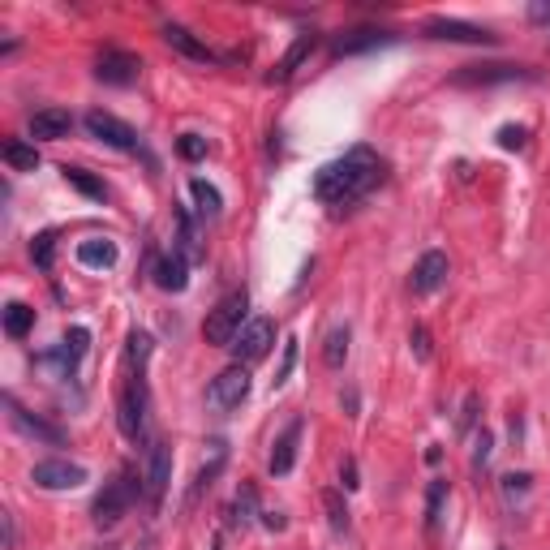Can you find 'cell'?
<instances>
[{
    "label": "cell",
    "mask_w": 550,
    "mask_h": 550,
    "mask_svg": "<svg viewBox=\"0 0 550 550\" xmlns=\"http://www.w3.org/2000/svg\"><path fill=\"white\" fill-rule=\"evenodd\" d=\"M409 344H413V353H417V361H430V331H426V327H413V336H409Z\"/></svg>",
    "instance_id": "obj_40"
},
{
    "label": "cell",
    "mask_w": 550,
    "mask_h": 550,
    "mask_svg": "<svg viewBox=\"0 0 550 550\" xmlns=\"http://www.w3.org/2000/svg\"><path fill=\"white\" fill-rule=\"evenodd\" d=\"M263 525H267V529H275V533H280V529L288 525V516H284V512H263Z\"/></svg>",
    "instance_id": "obj_44"
},
{
    "label": "cell",
    "mask_w": 550,
    "mask_h": 550,
    "mask_svg": "<svg viewBox=\"0 0 550 550\" xmlns=\"http://www.w3.org/2000/svg\"><path fill=\"white\" fill-rule=\"evenodd\" d=\"M379 155H374L370 147H353L349 155H340L336 164L318 168L314 177V198L318 202H331V207H349V202L366 198L374 185H379Z\"/></svg>",
    "instance_id": "obj_1"
},
{
    "label": "cell",
    "mask_w": 550,
    "mask_h": 550,
    "mask_svg": "<svg viewBox=\"0 0 550 550\" xmlns=\"http://www.w3.org/2000/svg\"><path fill=\"white\" fill-rule=\"evenodd\" d=\"M52 254H56V233L48 228V233H39L31 241V258H35V267L39 271H52Z\"/></svg>",
    "instance_id": "obj_33"
},
{
    "label": "cell",
    "mask_w": 550,
    "mask_h": 550,
    "mask_svg": "<svg viewBox=\"0 0 550 550\" xmlns=\"http://www.w3.org/2000/svg\"><path fill=\"white\" fill-rule=\"evenodd\" d=\"M117 241H108V237H91V241H82L78 245V263L82 267H91V271H108V267H117Z\"/></svg>",
    "instance_id": "obj_21"
},
{
    "label": "cell",
    "mask_w": 550,
    "mask_h": 550,
    "mask_svg": "<svg viewBox=\"0 0 550 550\" xmlns=\"http://www.w3.org/2000/svg\"><path fill=\"white\" fill-rule=\"evenodd\" d=\"M5 164L13 168V172H35L39 168V151L31 147V142H5Z\"/></svg>",
    "instance_id": "obj_26"
},
{
    "label": "cell",
    "mask_w": 550,
    "mask_h": 550,
    "mask_svg": "<svg viewBox=\"0 0 550 550\" xmlns=\"http://www.w3.org/2000/svg\"><path fill=\"white\" fill-rule=\"evenodd\" d=\"M86 344H91V331H86V327L65 331V340L48 353V361L56 366V374H74V370H78V361H82V353H86Z\"/></svg>",
    "instance_id": "obj_15"
},
{
    "label": "cell",
    "mask_w": 550,
    "mask_h": 550,
    "mask_svg": "<svg viewBox=\"0 0 550 550\" xmlns=\"http://www.w3.org/2000/svg\"><path fill=\"white\" fill-rule=\"evenodd\" d=\"M82 125H86V134L99 138L104 147H117V151H134L138 147V129L129 121H121V117H112V112H104V108H91L82 117Z\"/></svg>",
    "instance_id": "obj_7"
},
{
    "label": "cell",
    "mask_w": 550,
    "mask_h": 550,
    "mask_svg": "<svg viewBox=\"0 0 550 550\" xmlns=\"http://www.w3.org/2000/svg\"><path fill=\"white\" fill-rule=\"evenodd\" d=\"M323 508H327V525H331V533H340V538H344L353 520H349V508H344V495H340V490H323Z\"/></svg>",
    "instance_id": "obj_28"
},
{
    "label": "cell",
    "mask_w": 550,
    "mask_h": 550,
    "mask_svg": "<svg viewBox=\"0 0 550 550\" xmlns=\"http://www.w3.org/2000/svg\"><path fill=\"white\" fill-rule=\"evenodd\" d=\"M473 417H477V396L469 392V396H465V413H460V430H469Z\"/></svg>",
    "instance_id": "obj_42"
},
{
    "label": "cell",
    "mask_w": 550,
    "mask_h": 550,
    "mask_svg": "<svg viewBox=\"0 0 550 550\" xmlns=\"http://www.w3.org/2000/svg\"><path fill=\"white\" fill-rule=\"evenodd\" d=\"M293 366H297V340H288V344H284V361H280V370H275V387H284V383H288Z\"/></svg>",
    "instance_id": "obj_39"
},
{
    "label": "cell",
    "mask_w": 550,
    "mask_h": 550,
    "mask_svg": "<svg viewBox=\"0 0 550 550\" xmlns=\"http://www.w3.org/2000/svg\"><path fill=\"white\" fill-rule=\"evenodd\" d=\"M215 447V452H211V460H207V465H202L198 469V477H194V486H190V503L202 495V490H207L211 482H215V477H220V469H224V460H228V447L224 443H211Z\"/></svg>",
    "instance_id": "obj_25"
},
{
    "label": "cell",
    "mask_w": 550,
    "mask_h": 550,
    "mask_svg": "<svg viewBox=\"0 0 550 550\" xmlns=\"http://www.w3.org/2000/svg\"><path fill=\"white\" fill-rule=\"evenodd\" d=\"M155 284L164 288V293H185V284H190V258L185 254H164L155 263Z\"/></svg>",
    "instance_id": "obj_20"
},
{
    "label": "cell",
    "mask_w": 550,
    "mask_h": 550,
    "mask_svg": "<svg viewBox=\"0 0 550 550\" xmlns=\"http://www.w3.org/2000/svg\"><path fill=\"white\" fill-rule=\"evenodd\" d=\"M177 254H185V258H198V228H194V220H190V211H177Z\"/></svg>",
    "instance_id": "obj_32"
},
{
    "label": "cell",
    "mask_w": 550,
    "mask_h": 550,
    "mask_svg": "<svg viewBox=\"0 0 550 550\" xmlns=\"http://www.w3.org/2000/svg\"><path fill=\"white\" fill-rule=\"evenodd\" d=\"M447 275H452V263H447V254L443 250H430L417 258V267L409 275V288L417 297H430V293H439V288L447 284Z\"/></svg>",
    "instance_id": "obj_10"
},
{
    "label": "cell",
    "mask_w": 550,
    "mask_h": 550,
    "mask_svg": "<svg viewBox=\"0 0 550 550\" xmlns=\"http://www.w3.org/2000/svg\"><path fill=\"white\" fill-rule=\"evenodd\" d=\"M250 396V366H228V370H220L211 379V387H207V404L211 409H220V413H233V409H241V400Z\"/></svg>",
    "instance_id": "obj_5"
},
{
    "label": "cell",
    "mask_w": 550,
    "mask_h": 550,
    "mask_svg": "<svg viewBox=\"0 0 550 550\" xmlns=\"http://www.w3.org/2000/svg\"><path fill=\"white\" fill-rule=\"evenodd\" d=\"M190 194H194V202H198V215H202V220H215V215L224 211V198H220V190H215L211 181L194 177V181H190Z\"/></svg>",
    "instance_id": "obj_24"
},
{
    "label": "cell",
    "mask_w": 550,
    "mask_h": 550,
    "mask_svg": "<svg viewBox=\"0 0 550 550\" xmlns=\"http://www.w3.org/2000/svg\"><path fill=\"white\" fill-rule=\"evenodd\" d=\"M250 297H245V288H237V293H228L215 301V310L207 314V323H202V336H207V344H215V349H228V344L237 340V331L250 323Z\"/></svg>",
    "instance_id": "obj_3"
},
{
    "label": "cell",
    "mask_w": 550,
    "mask_h": 550,
    "mask_svg": "<svg viewBox=\"0 0 550 550\" xmlns=\"http://www.w3.org/2000/svg\"><path fill=\"white\" fill-rule=\"evenodd\" d=\"M314 48H318V35H301V39L293 43V48L284 52V61H280V65H275L271 74H267V82H288V78H293L301 65H306V56H310Z\"/></svg>",
    "instance_id": "obj_22"
},
{
    "label": "cell",
    "mask_w": 550,
    "mask_h": 550,
    "mask_svg": "<svg viewBox=\"0 0 550 550\" xmlns=\"http://www.w3.org/2000/svg\"><path fill=\"white\" fill-rule=\"evenodd\" d=\"M5 409H9V422L18 426L22 434H31V439H39V443H52V447H61V443H65V430H61V426L43 422V417H31V413H26L13 396H5Z\"/></svg>",
    "instance_id": "obj_13"
},
{
    "label": "cell",
    "mask_w": 550,
    "mask_h": 550,
    "mask_svg": "<svg viewBox=\"0 0 550 550\" xmlns=\"http://www.w3.org/2000/svg\"><path fill=\"white\" fill-rule=\"evenodd\" d=\"M69 129H74V117H69L65 108H39L31 117L35 142H61V138H69Z\"/></svg>",
    "instance_id": "obj_17"
},
{
    "label": "cell",
    "mask_w": 550,
    "mask_h": 550,
    "mask_svg": "<svg viewBox=\"0 0 550 550\" xmlns=\"http://www.w3.org/2000/svg\"><path fill=\"white\" fill-rule=\"evenodd\" d=\"M525 138H529L525 125H503L499 129V147L503 151H520V147H525Z\"/></svg>",
    "instance_id": "obj_37"
},
{
    "label": "cell",
    "mask_w": 550,
    "mask_h": 550,
    "mask_svg": "<svg viewBox=\"0 0 550 550\" xmlns=\"http://www.w3.org/2000/svg\"><path fill=\"white\" fill-rule=\"evenodd\" d=\"M65 181L74 185V190H82L86 198H95V202H104V198H108V185L99 181V177H91L86 168H65Z\"/></svg>",
    "instance_id": "obj_30"
},
{
    "label": "cell",
    "mask_w": 550,
    "mask_h": 550,
    "mask_svg": "<svg viewBox=\"0 0 550 550\" xmlns=\"http://www.w3.org/2000/svg\"><path fill=\"white\" fill-rule=\"evenodd\" d=\"M117 426L129 443H142L151 434V392H147V383H142V374H134V379L125 383L121 404H117Z\"/></svg>",
    "instance_id": "obj_4"
},
{
    "label": "cell",
    "mask_w": 550,
    "mask_h": 550,
    "mask_svg": "<svg viewBox=\"0 0 550 550\" xmlns=\"http://www.w3.org/2000/svg\"><path fill=\"white\" fill-rule=\"evenodd\" d=\"M349 340H353V331H349V327H331V331H327L323 361H327L331 370H340V366H344V357H349Z\"/></svg>",
    "instance_id": "obj_27"
},
{
    "label": "cell",
    "mask_w": 550,
    "mask_h": 550,
    "mask_svg": "<svg viewBox=\"0 0 550 550\" xmlns=\"http://www.w3.org/2000/svg\"><path fill=\"white\" fill-rule=\"evenodd\" d=\"M0 525H5V550L18 546V525H13V512H0Z\"/></svg>",
    "instance_id": "obj_41"
},
{
    "label": "cell",
    "mask_w": 550,
    "mask_h": 550,
    "mask_svg": "<svg viewBox=\"0 0 550 550\" xmlns=\"http://www.w3.org/2000/svg\"><path fill=\"white\" fill-rule=\"evenodd\" d=\"M147 357H151V336L147 331H134V336H129V366H138V374H142Z\"/></svg>",
    "instance_id": "obj_35"
},
{
    "label": "cell",
    "mask_w": 550,
    "mask_h": 550,
    "mask_svg": "<svg viewBox=\"0 0 550 550\" xmlns=\"http://www.w3.org/2000/svg\"><path fill=\"white\" fill-rule=\"evenodd\" d=\"M529 482H533V477L529 473H508V477H503V495H508V499H525L529 495Z\"/></svg>",
    "instance_id": "obj_38"
},
{
    "label": "cell",
    "mask_w": 550,
    "mask_h": 550,
    "mask_svg": "<svg viewBox=\"0 0 550 550\" xmlns=\"http://www.w3.org/2000/svg\"><path fill=\"white\" fill-rule=\"evenodd\" d=\"M426 35H434V39H452V43H495V35H490L486 26L456 22V18H430V22H426Z\"/></svg>",
    "instance_id": "obj_14"
},
{
    "label": "cell",
    "mask_w": 550,
    "mask_h": 550,
    "mask_svg": "<svg viewBox=\"0 0 550 550\" xmlns=\"http://www.w3.org/2000/svg\"><path fill=\"white\" fill-rule=\"evenodd\" d=\"M443 503H447V482H430V495H426V529L439 533L443 525Z\"/></svg>",
    "instance_id": "obj_31"
},
{
    "label": "cell",
    "mask_w": 550,
    "mask_h": 550,
    "mask_svg": "<svg viewBox=\"0 0 550 550\" xmlns=\"http://www.w3.org/2000/svg\"><path fill=\"white\" fill-rule=\"evenodd\" d=\"M254 508H258V490L254 486H241L233 503H228V525L233 529H250L254 525Z\"/></svg>",
    "instance_id": "obj_23"
},
{
    "label": "cell",
    "mask_w": 550,
    "mask_h": 550,
    "mask_svg": "<svg viewBox=\"0 0 550 550\" xmlns=\"http://www.w3.org/2000/svg\"><path fill=\"white\" fill-rule=\"evenodd\" d=\"M31 327H35V310L22 306V301H9V306H5V331H9V336L22 340Z\"/></svg>",
    "instance_id": "obj_29"
},
{
    "label": "cell",
    "mask_w": 550,
    "mask_h": 550,
    "mask_svg": "<svg viewBox=\"0 0 550 550\" xmlns=\"http://www.w3.org/2000/svg\"><path fill=\"white\" fill-rule=\"evenodd\" d=\"M301 430H306V422H288L284 426V434L275 439V447H271V473L275 477H284V473H293V465H297V447H301Z\"/></svg>",
    "instance_id": "obj_16"
},
{
    "label": "cell",
    "mask_w": 550,
    "mask_h": 550,
    "mask_svg": "<svg viewBox=\"0 0 550 550\" xmlns=\"http://www.w3.org/2000/svg\"><path fill=\"white\" fill-rule=\"evenodd\" d=\"M529 22L550 26V5H529Z\"/></svg>",
    "instance_id": "obj_43"
},
{
    "label": "cell",
    "mask_w": 550,
    "mask_h": 550,
    "mask_svg": "<svg viewBox=\"0 0 550 550\" xmlns=\"http://www.w3.org/2000/svg\"><path fill=\"white\" fill-rule=\"evenodd\" d=\"M177 151H181V159H190V164H194V159L207 155V138H198V134H181V138H177Z\"/></svg>",
    "instance_id": "obj_36"
},
{
    "label": "cell",
    "mask_w": 550,
    "mask_h": 550,
    "mask_svg": "<svg viewBox=\"0 0 550 550\" xmlns=\"http://www.w3.org/2000/svg\"><path fill=\"white\" fill-rule=\"evenodd\" d=\"M490 452H495V439H490V430H477L473 434V473H482L490 465Z\"/></svg>",
    "instance_id": "obj_34"
},
{
    "label": "cell",
    "mask_w": 550,
    "mask_h": 550,
    "mask_svg": "<svg viewBox=\"0 0 550 550\" xmlns=\"http://www.w3.org/2000/svg\"><path fill=\"white\" fill-rule=\"evenodd\" d=\"M211 550H224V538H215V542H211Z\"/></svg>",
    "instance_id": "obj_46"
},
{
    "label": "cell",
    "mask_w": 550,
    "mask_h": 550,
    "mask_svg": "<svg viewBox=\"0 0 550 550\" xmlns=\"http://www.w3.org/2000/svg\"><path fill=\"white\" fill-rule=\"evenodd\" d=\"M271 344H275V323H271V318H250V323L237 331V340L228 344V353H233L237 366H250V361H263L271 353Z\"/></svg>",
    "instance_id": "obj_6"
},
{
    "label": "cell",
    "mask_w": 550,
    "mask_h": 550,
    "mask_svg": "<svg viewBox=\"0 0 550 550\" xmlns=\"http://www.w3.org/2000/svg\"><path fill=\"white\" fill-rule=\"evenodd\" d=\"M159 35H164V43H168V48H177L181 56H190V61H202V65H215V61H220V56H215V52L207 48V43H202V39H194V35L185 31V26H177V22H168Z\"/></svg>",
    "instance_id": "obj_19"
},
{
    "label": "cell",
    "mask_w": 550,
    "mask_h": 550,
    "mask_svg": "<svg viewBox=\"0 0 550 550\" xmlns=\"http://www.w3.org/2000/svg\"><path fill=\"white\" fill-rule=\"evenodd\" d=\"M344 490H357V460H344Z\"/></svg>",
    "instance_id": "obj_45"
},
{
    "label": "cell",
    "mask_w": 550,
    "mask_h": 550,
    "mask_svg": "<svg viewBox=\"0 0 550 550\" xmlns=\"http://www.w3.org/2000/svg\"><path fill=\"white\" fill-rule=\"evenodd\" d=\"M138 74H142V61H138L134 52L108 48V52L95 61V78L108 82V86H129V82H138Z\"/></svg>",
    "instance_id": "obj_11"
},
{
    "label": "cell",
    "mask_w": 550,
    "mask_h": 550,
    "mask_svg": "<svg viewBox=\"0 0 550 550\" xmlns=\"http://www.w3.org/2000/svg\"><path fill=\"white\" fill-rule=\"evenodd\" d=\"M533 69L525 65H465L456 74V86H495V82H529Z\"/></svg>",
    "instance_id": "obj_12"
},
{
    "label": "cell",
    "mask_w": 550,
    "mask_h": 550,
    "mask_svg": "<svg viewBox=\"0 0 550 550\" xmlns=\"http://www.w3.org/2000/svg\"><path fill=\"white\" fill-rule=\"evenodd\" d=\"M138 495H147V486H142V477L134 469H121L112 482L99 490V499H95V508H91V520L99 529H112V525H121V516L134 508V499Z\"/></svg>",
    "instance_id": "obj_2"
},
{
    "label": "cell",
    "mask_w": 550,
    "mask_h": 550,
    "mask_svg": "<svg viewBox=\"0 0 550 550\" xmlns=\"http://www.w3.org/2000/svg\"><path fill=\"white\" fill-rule=\"evenodd\" d=\"M392 35L379 31V26H357V31H340L336 39H331V56H357L366 48H379V43H387Z\"/></svg>",
    "instance_id": "obj_18"
},
{
    "label": "cell",
    "mask_w": 550,
    "mask_h": 550,
    "mask_svg": "<svg viewBox=\"0 0 550 550\" xmlns=\"http://www.w3.org/2000/svg\"><path fill=\"white\" fill-rule=\"evenodd\" d=\"M31 482L39 490H78L86 482V469L74 465V460H39L31 469Z\"/></svg>",
    "instance_id": "obj_9"
},
{
    "label": "cell",
    "mask_w": 550,
    "mask_h": 550,
    "mask_svg": "<svg viewBox=\"0 0 550 550\" xmlns=\"http://www.w3.org/2000/svg\"><path fill=\"white\" fill-rule=\"evenodd\" d=\"M168 482H172V447L155 439L151 452H147V473H142V486H147V503H151V508L164 503Z\"/></svg>",
    "instance_id": "obj_8"
}]
</instances>
